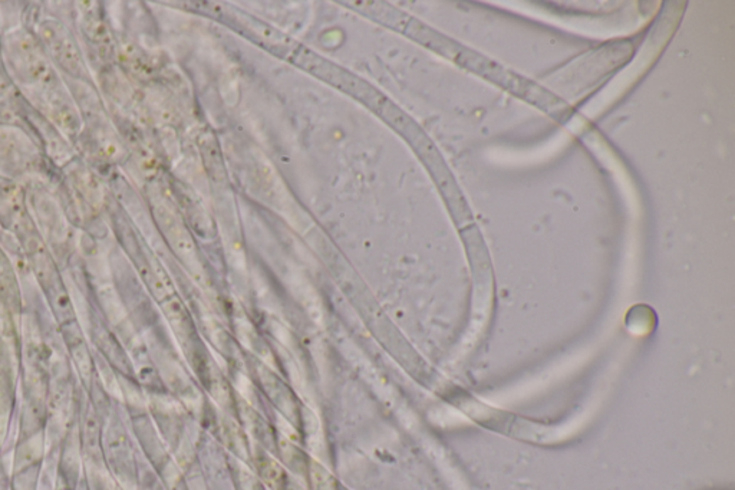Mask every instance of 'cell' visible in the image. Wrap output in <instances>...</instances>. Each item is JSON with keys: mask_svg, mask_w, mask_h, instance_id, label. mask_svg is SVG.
Wrapping results in <instances>:
<instances>
[{"mask_svg": "<svg viewBox=\"0 0 735 490\" xmlns=\"http://www.w3.org/2000/svg\"><path fill=\"white\" fill-rule=\"evenodd\" d=\"M42 35L45 39V43L48 45L52 55L56 58L58 62L68 71L73 73L75 69H80L82 62L80 59L78 50L70 41V38L66 35L65 31L59 29V26L53 25V28H43Z\"/></svg>", "mask_w": 735, "mask_h": 490, "instance_id": "obj_1", "label": "cell"}]
</instances>
